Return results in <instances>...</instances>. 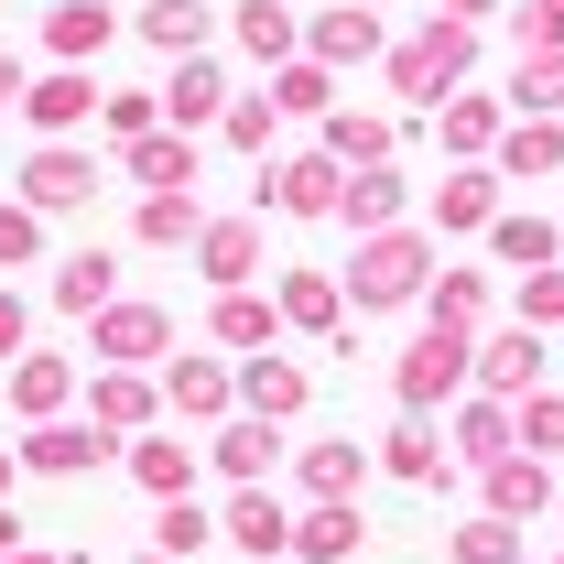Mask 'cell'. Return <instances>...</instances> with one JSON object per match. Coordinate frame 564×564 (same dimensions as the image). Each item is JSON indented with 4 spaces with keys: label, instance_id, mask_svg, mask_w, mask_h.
<instances>
[{
    "label": "cell",
    "instance_id": "cell-1",
    "mask_svg": "<svg viewBox=\"0 0 564 564\" xmlns=\"http://www.w3.org/2000/svg\"><path fill=\"white\" fill-rule=\"evenodd\" d=\"M434 228H380V239H348V315H423L434 293Z\"/></svg>",
    "mask_w": 564,
    "mask_h": 564
},
{
    "label": "cell",
    "instance_id": "cell-2",
    "mask_svg": "<svg viewBox=\"0 0 564 564\" xmlns=\"http://www.w3.org/2000/svg\"><path fill=\"white\" fill-rule=\"evenodd\" d=\"M467 391H478V337L423 315L413 337H402V358H391V402H402V413H434V423H445L456 402H467Z\"/></svg>",
    "mask_w": 564,
    "mask_h": 564
},
{
    "label": "cell",
    "instance_id": "cell-3",
    "mask_svg": "<svg viewBox=\"0 0 564 564\" xmlns=\"http://www.w3.org/2000/svg\"><path fill=\"white\" fill-rule=\"evenodd\" d=\"M87 369H174V304H152V293H120L98 326H87Z\"/></svg>",
    "mask_w": 564,
    "mask_h": 564
},
{
    "label": "cell",
    "instance_id": "cell-4",
    "mask_svg": "<svg viewBox=\"0 0 564 564\" xmlns=\"http://www.w3.org/2000/svg\"><path fill=\"white\" fill-rule=\"evenodd\" d=\"M250 207L261 217H337L348 207V163L337 152H282V163H261V185H250Z\"/></svg>",
    "mask_w": 564,
    "mask_h": 564
},
{
    "label": "cell",
    "instance_id": "cell-5",
    "mask_svg": "<svg viewBox=\"0 0 564 564\" xmlns=\"http://www.w3.org/2000/svg\"><path fill=\"white\" fill-rule=\"evenodd\" d=\"M11 196H22L33 217H87V196H98V152H87V141H33Z\"/></svg>",
    "mask_w": 564,
    "mask_h": 564
},
{
    "label": "cell",
    "instance_id": "cell-6",
    "mask_svg": "<svg viewBox=\"0 0 564 564\" xmlns=\"http://www.w3.org/2000/svg\"><path fill=\"white\" fill-rule=\"evenodd\" d=\"M120 456H131V445H120L109 423H87V413L22 434V467H33V478H98V467H120Z\"/></svg>",
    "mask_w": 564,
    "mask_h": 564
},
{
    "label": "cell",
    "instance_id": "cell-7",
    "mask_svg": "<svg viewBox=\"0 0 564 564\" xmlns=\"http://www.w3.org/2000/svg\"><path fill=\"white\" fill-rule=\"evenodd\" d=\"M499 185H510L499 163H445V174H434V228H445V239H489L499 217H510Z\"/></svg>",
    "mask_w": 564,
    "mask_h": 564
},
{
    "label": "cell",
    "instance_id": "cell-8",
    "mask_svg": "<svg viewBox=\"0 0 564 564\" xmlns=\"http://www.w3.org/2000/svg\"><path fill=\"white\" fill-rule=\"evenodd\" d=\"M163 413L217 434V423H239V358H174L163 369Z\"/></svg>",
    "mask_w": 564,
    "mask_h": 564
},
{
    "label": "cell",
    "instance_id": "cell-9",
    "mask_svg": "<svg viewBox=\"0 0 564 564\" xmlns=\"http://www.w3.org/2000/svg\"><path fill=\"white\" fill-rule=\"evenodd\" d=\"M87 423H109L120 445H141V434H163V380L152 369H87Z\"/></svg>",
    "mask_w": 564,
    "mask_h": 564
},
{
    "label": "cell",
    "instance_id": "cell-10",
    "mask_svg": "<svg viewBox=\"0 0 564 564\" xmlns=\"http://www.w3.org/2000/svg\"><path fill=\"white\" fill-rule=\"evenodd\" d=\"M293 456V434L261 413H239V423H217L207 434V478H228V489H272V467Z\"/></svg>",
    "mask_w": 564,
    "mask_h": 564
},
{
    "label": "cell",
    "instance_id": "cell-11",
    "mask_svg": "<svg viewBox=\"0 0 564 564\" xmlns=\"http://www.w3.org/2000/svg\"><path fill=\"white\" fill-rule=\"evenodd\" d=\"M543 369H554V337H532V326H489L478 337V391L489 402H532Z\"/></svg>",
    "mask_w": 564,
    "mask_h": 564
},
{
    "label": "cell",
    "instance_id": "cell-12",
    "mask_svg": "<svg viewBox=\"0 0 564 564\" xmlns=\"http://www.w3.org/2000/svg\"><path fill=\"white\" fill-rule=\"evenodd\" d=\"M98 109H109V87H98L87 66H44V76H33V98H22L33 141H76L87 120H98Z\"/></svg>",
    "mask_w": 564,
    "mask_h": 564
},
{
    "label": "cell",
    "instance_id": "cell-13",
    "mask_svg": "<svg viewBox=\"0 0 564 564\" xmlns=\"http://www.w3.org/2000/svg\"><path fill=\"white\" fill-rule=\"evenodd\" d=\"M304 55H315L326 76H348V66H380V55H391V33H380V11L337 0V11H304Z\"/></svg>",
    "mask_w": 564,
    "mask_h": 564
},
{
    "label": "cell",
    "instance_id": "cell-14",
    "mask_svg": "<svg viewBox=\"0 0 564 564\" xmlns=\"http://www.w3.org/2000/svg\"><path fill=\"white\" fill-rule=\"evenodd\" d=\"M120 467H131V489L152 499V510H174V499H196V478H207V445H185V434L163 423V434H141Z\"/></svg>",
    "mask_w": 564,
    "mask_h": 564
},
{
    "label": "cell",
    "instance_id": "cell-15",
    "mask_svg": "<svg viewBox=\"0 0 564 564\" xmlns=\"http://www.w3.org/2000/svg\"><path fill=\"white\" fill-rule=\"evenodd\" d=\"M76 391H87V369H76V358H55V348H33L11 380H0V402L22 413V434H33V423H66V413H76Z\"/></svg>",
    "mask_w": 564,
    "mask_h": 564
},
{
    "label": "cell",
    "instance_id": "cell-16",
    "mask_svg": "<svg viewBox=\"0 0 564 564\" xmlns=\"http://www.w3.org/2000/svg\"><path fill=\"white\" fill-rule=\"evenodd\" d=\"M434 141H445V163H499V141H510V98L456 87V98L434 109Z\"/></svg>",
    "mask_w": 564,
    "mask_h": 564
},
{
    "label": "cell",
    "instance_id": "cell-17",
    "mask_svg": "<svg viewBox=\"0 0 564 564\" xmlns=\"http://www.w3.org/2000/svg\"><path fill=\"white\" fill-rule=\"evenodd\" d=\"M445 445H456V467L478 478L499 456H521V402H489V391H467L456 413H445Z\"/></svg>",
    "mask_w": 564,
    "mask_h": 564
},
{
    "label": "cell",
    "instance_id": "cell-18",
    "mask_svg": "<svg viewBox=\"0 0 564 564\" xmlns=\"http://www.w3.org/2000/svg\"><path fill=\"white\" fill-rule=\"evenodd\" d=\"M196 272H207V293H261V207L207 217V239H196Z\"/></svg>",
    "mask_w": 564,
    "mask_h": 564
},
{
    "label": "cell",
    "instance_id": "cell-19",
    "mask_svg": "<svg viewBox=\"0 0 564 564\" xmlns=\"http://www.w3.org/2000/svg\"><path fill=\"white\" fill-rule=\"evenodd\" d=\"M282 337H293V326H282L272 293H217L207 304V348L217 358H282Z\"/></svg>",
    "mask_w": 564,
    "mask_h": 564
},
{
    "label": "cell",
    "instance_id": "cell-20",
    "mask_svg": "<svg viewBox=\"0 0 564 564\" xmlns=\"http://www.w3.org/2000/svg\"><path fill=\"white\" fill-rule=\"evenodd\" d=\"M272 304H282V326H293V337H326V348L348 337V282L315 272V261H293V272L272 282Z\"/></svg>",
    "mask_w": 564,
    "mask_h": 564
},
{
    "label": "cell",
    "instance_id": "cell-21",
    "mask_svg": "<svg viewBox=\"0 0 564 564\" xmlns=\"http://www.w3.org/2000/svg\"><path fill=\"white\" fill-rule=\"evenodd\" d=\"M380 467L402 478V489H456V445H445V423L434 413H402L380 434Z\"/></svg>",
    "mask_w": 564,
    "mask_h": 564
},
{
    "label": "cell",
    "instance_id": "cell-22",
    "mask_svg": "<svg viewBox=\"0 0 564 564\" xmlns=\"http://www.w3.org/2000/svg\"><path fill=\"white\" fill-rule=\"evenodd\" d=\"M489 272H510V282L564 272V217H543V207H510V217L489 228Z\"/></svg>",
    "mask_w": 564,
    "mask_h": 564
},
{
    "label": "cell",
    "instance_id": "cell-23",
    "mask_svg": "<svg viewBox=\"0 0 564 564\" xmlns=\"http://www.w3.org/2000/svg\"><path fill=\"white\" fill-rule=\"evenodd\" d=\"M564 499V478L543 467V456H499V467H478V510L489 521H543Z\"/></svg>",
    "mask_w": 564,
    "mask_h": 564
},
{
    "label": "cell",
    "instance_id": "cell-24",
    "mask_svg": "<svg viewBox=\"0 0 564 564\" xmlns=\"http://www.w3.org/2000/svg\"><path fill=\"white\" fill-rule=\"evenodd\" d=\"M228 44H239L261 76H282L293 55H304V11H293V0H239V11H228Z\"/></svg>",
    "mask_w": 564,
    "mask_h": 564
},
{
    "label": "cell",
    "instance_id": "cell-25",
    "mask_svg": "<svg viewBox=\"0 0 564 564\" xmlns=\"http://www.w3.org/2000/svg\"><path fill=\"white\" fill-rule=\"evenodd\" d=\"M304 402H315V369L304 358H239V413H261V423H304Z\"/></svg>",
    "mask_w": 564,
    "mask_h": 564
},
{
    "label": "cell",
    "instance_id": "cell-26",
    "mask_svg": "<svg viewBox=\"0 0 564 564\" xmlns=\"http://www.w3.org/2000/svg\"><path fill=\"white\" fill-rule=\"evenodd\" d=\"M369 467H380V445H358V434H315V445H293V489H304V499H358Z\"/></svg>",
    "mask_w": 564,
    "mask_h": 564
},
{
    "label": "cell",
    "instance_id": "cell-27",
    "mask_svg": "<svg viewBox=\"0 0 564 564\" xmlns=\"http://www.w3.org/2000/svg\"><path fill=\"white\" fill-rule=\"evenodd\" d=\"M44 304L98 326V315L120 304V250H98V239H87V250H66V261H55V282H44Z\"/></svg>",
    "mask_w": 564,
    "mask_h": 564
},
{
    "label": "cell",
    "instance_id": "cell-28",
    "mask_svg": "<svg viewBox=\"0 0 564 564\" xmlns=\"http://www.w3.org/2000/svg\"><path fill=\"white\" fill-rule=\"evenodd\" d=\"M337 228H348V239L413 228V174H402V163H369V174H348V207H337Z\"/></svg>",
    "mask_w": 564,
    "mask_h": 564
},
{
    "label": "cell",
    "instance_id": "cell-29",
    "mask_svg": "<svg viewBox=\"0 0 564 564\" xmlns=\"http://www.w3.org/2000/svg\"><path fill=\"white\" fill-rule=\"evenodd\" d=\"M217 521H228V543H239L250 564H282L304 510H293V499H272V489H228V510H217Z\"/></svg>",
    "mask_w": 564,
    "mask_h": 564
},
{
    "label": "cell",
    "instance_id": "cell-30",
    "mask_svg": "<svg viewBox=\"0 0 564 564\" xmlns=\"http://www.w3.org/2000/svg\"><path fill=\"white\" fill-rule=\"evenodd\" d=\"M120 33V0H55L44 11V66H98Z\"/></svg>",
    "mask_w": 564,
    "mask_h": 564
},
{
    "label": "cell",
    "instance_id": "cell-31",
    "mask_svg": "<svg viewBox=\"0 0 564 564\" xmlns=\"http://www.w3.org/2000/svg\"><path fill=\"white\" fill-rule=\"evenodd\" d=\"M423 315H434V326H467V337H489V315H499V272H489V261H445V272H434V293H423Z\"/></svg>",
    "mask_w": 564,
    "mask_h": 564
},
{
    "label": "cell",
    "instance_id": "cell-32",
    "mask_svg": "<svg viewBox=\"0 0 564 564\" xmlns=\"http://www.w3.org/2000/svg\"><path fill=\"white\" fill-rule=\"evenodd\" d=\"M228 98H239V87H228V66H217V55H185V66H174V87H163V120L196 141V131H217V120H228Z\"/></svg>",
    "mask_w": 564,
    "mask_h": 564
},
{
    "label": "cell",
    "instance_id": "cell-33",
    "mask_svg": "<svg viewBox=\"0 0 564 564\" xmlns=\"http://www.w3.org/2000/svg\"><path fill=\"white\" fill-rule=\"evenodd\" d=\"M380 76H391V98H402V109H423V120H434V109L456 98V66H445V55L423 44V22L402 33V44H391V55H380Z\"/></svg>",
    "mask_w": 564,
    "mask_h": 564
},
{
    "label": "cell",
    "instance_id": "cell-34",
    "mask_svg": "<svg viewBox=\"0 0 564 564\" xmlns=\"http://www.w3.org/2000/svg\"><path fill=\"white\" fill-rule=\"evenodd\" d=\"M217 22H228V11H207V0H141V11H131V33L152 44V55H174V66H185V55H207Z\"/></svg>",
    "mask_w": 564,
    "mask_h": 564
},
{
    "label": "cell",
    "instance_id": "cell-35",
    "mask_svg": "<svg viewBox=\"0 0 564 564\" xmlns=\"http://www.w3.org/2000/svg\"><path fill=\"white\" fill-rule=\"evenodd\" d=\"M358 543H369L358 499H304V521H293V564H348Z\"/></svg>",
    "mask_w": 564,
    "mask_h": 564
},
{
    "label": "cell",
    "instance_id": "cell-36",
    "mask_svg": "<svg viewBox=\"0 0 564 564\" xmlns=\"http://www.w3.org/2000/svg\"><path fill=\"white\" fill-rule=\"evenodd\" d=\"M315 152H337L348 174H369V163H402V131H391L380 109H337V120L315 131Z\"/></svg>",
    "mask_w": 564,
    "mask_h": 564
},
{
    "label": "cell",
    "instance_id": "cell-37",
    "mask_svg": "<svg viewBox=\"0 0 564 564\" xmlns=\"http://www.w3.org/2000/svg\"><path fill=\"white\" fill-rule=\"evenodd\" d=\"M120 174H131L141 196H185V185H196V141H185V131H152V141L120 152Z\"/></svg>",
    "mask_w": 564,
    "mask_h": 564
},
{
    "label": "cell",
    "instance_id": "cell-38",
    "mask_svg": "<svg viewBox=\"0 0 564 564\" xmlns=\"http://www.w3.org/2000/svg\"><path fill=\"white\" fill-rule=\"evenodd\" d=\"M131 239H141V250H185V261H196V239H207L196 185H185V196H141V207H131Z\"/></svg>",
    "mask_w": 564,
    "mask_h": 564
},
{
    "label": "cell",
    "instance_id": "cell-39",
    "mask_svg": "<svg viewBox=\"0 0 564 564\" xmlns=\"http://www.w3.org/2000/svg\"><path fill=\"white\" fill-rule=\"evenodd\" d=\"M499 174H510V185H564V120H510Z\"/></svg>",
    "mask_w": 564,
    "mask_h": 564
},
{
    "label": "cell",
    "instance_id": "cell-40",
    "mask_svg": "<svg viewBox=\"0 0 564 564\" xmlns=\"http://www.w3.org/2000/svg\"><path fill=\"white\" fill-rule=\"evenodd\" d=\"M261 87H272V109H282V120H315V131L348 109V98H337V76L315 66V55H293V66H282V76H261Z\"/></svg>",
    "mask_w": 564,
    "mask_h": 564
},
{
    "label": "cell",
    "instance_id": "cell-41",
    "mask_svg": "<svg viewBox=\"0 0 564 564\" xmlns=\"http://www.w3.org/2000/svg\"><path fill=\"white\" fill-rule=\"evenodd\" d=\"M510 120H564V55H510Z\"/></svg>",
    "mask_w": 564,
    "mask_h": 564
},
{
    "label": "cell",
    "instance_id": "cell-42",
    "mask_svg": "<svg viewBox=\"0 0 564 564\" xmlns=\"http://www.w3.org/2000/svg\"><path fill=\"white\" fill-rule=\"evenodd\" d=\"M207 543H228V521H217V510H196V499H174V510H152V554L196 564Z\"/></svg>",
    "mask_w": 564,
    "mask_h": 564
},
{
    "label": "cell",
    "instance_id": "cell-43",
    "mask_svg": "<svg viewBox=\"0 0 564 564\" xmlns=\"http://www.w3.org/2000/svg\"><path fill=\"white\" fill-rule=\"evenodd\" d=\"M217 141H228V152H250V163H272V141H282V109H272V87L228 98V120H217Z\"/></svg>",
    "mask_w": 564,
    "mask_h": 564
},
{
    "label": "cell",
    "instance_id": "cell-44",
    "mask_svg": "<svg viewBox=\"0 0 564 564\" xmlns=\"http://www.w3.org/2000/svg\"><path fill=\"white\" fill-rule=\"evenodd\" d=\"M445 564H532V554H521V521H489L478 510V521L445 532Z\"/></svg>",
    "mask_w": 564,
    "mask_h": 564
},
{
    "label": "cell",
    "instance_id": "cell-45",
    "mask_svg": "<svg viewBox=\"0 0 564 564\" xmlns=\"http://www.w3.org/2000/svg\"><path fill=\"white\" fill-rule=\"evenodd\" d=\"M98 131L120 141V152H131V141H152V131H174V120H163V87H109V109H98Z\"/></svg>",
    "mask_w": 564,
    "mask_h": 564
},
{
    "label": "cell",
    "instance_id": "cell-46",
    "mask_svg": "<svg viewBox=\"0 0 564 564\" xmlns=\"http://www.w3.org/2000/svg\"><path fill=\"white\" fill-rule=\"evenodd\" d=\"M44 228H55V217H33L22 196H0V272H33V261H44Z\"/></svg>",
    "mask_w": 564,
    "mask_h": 564
},
{
    "label": "cell",
    "instance_id": "cell-47",
    "mask_svg": "<svg viewBox=\"0 0 564 564\" xmlns=\"http://www.w3.org/2000/svg\"><path fill=\"white\" fill-rule=\"evenodd\" d=\"M510 55H564V0H510Z\"/></svg>",
    "mask_w": 564,
    "mask_h": 564
},
{
    "label": "cell",
    "instance_id": "cell-48",
    "mask_svg": "<svg viewBox=\"0 0 564 564\" xmlns=\"http://www.w3.org/2000/svg\"><path fill=\"white\" fill-rule=\"evenodd\" d=\"M521 304H510V326H532V337H564V272H532V282H510Z\"/></svg>",
    "mask_w": 564,
    "mask_h": 564
},
{
    "label": "cell",
    "instance_id": "cell-49",
    "mask_svg": "<svg viewBox=\"0 0 564 564\" xmlns=\"http://www.w3.org/2000/svg\"><path fill=\"white\" fill-rule=\"evenodd\" d=\"M521 456H543V467L564 456V391H532L521 402Z\"/></svg>",
    "mask_w": 564,
    "mask_h": 564
},
{
    "label": "cell",
    "instance_id": "cell-50",
    "mask_svg": "<svg viewBox=\"0 0 564 564\" xmlns=\"http://www.w3.org/2000/svg\"><path fill=\"white\" fill-rule=\"evenodd\" d=\"M22 358H33V304H22V293L0 282V380H11Z\"/></svg>",
    "mask_w": 564,
    "mask_h": 564
},
{
    "label": "cell",
    "instance_id": "cell-51",
    "mask_svg": "<svg viewBox=\"0 0 564 564\" xmlns=\"http://www.w3.org/2000/svg\"><path fill=\"white\" fill-rule=\"evenodd\" d=\"M22 98H33V66H22V55L0 44V109H22Z\"/></svg>",
    "mask_w": 564,
    "mask_h": 564
},
{
    "label": "cell",
    "instance_id": "cell-52",
    "mask_svg": "<svg viewBox=\"0 0 564 564\" xmlns=\"http://www.w3.org/2000/svg\"><path fill=\"white\" fill-rule=\"evenodd\" d=\"M22 478H33V467H22V445H0V499L22 489Z\"/></svg>",
    "mask_w": 564,
    "mask_h": 564
},
{
    "label": "cell",
    "instance_id": "cell-53",
    "mask_svg": "<svg viewBox=\"0 0 564 564\" xmlns=\"http://www.w3.org/2000/svg\"><path fill=\"white\" fill-rule=\"evenodd\" d=\"M22 554V510H11V499H0V564Z\"/></svg>",
    "mask_w": 564,
    "mask_h": 564
},
{
    "label": "cell",
    "instance_id": "cell-54",
    "mask_svg": "<svg viewBox=\"0 0 564 564\" xmlns=\"http://www.w3.org/2000/svg\"><path fill=\"white\" fill-rule=\"evenodd\" d=\"M445 11H456V22H489V11H510V0H445Z\"/></svg>",
    "mask_w": 564,
    "mask_h": 564
},
{
    "label": "cell",
    "instance_id": "cell-55",
    "mask_svg": "<svg viewBox=\"0 0 564 564\" xmlns=\"http://www.w3.org/2000/svg\"><path fill=\"white\" fill-rule=\"evenodd\" d=\"M11 564H76V554H55V543H22V554H11Z\"/></svg>",
    "mask_w": 564,
    "mask_h": 564
},
{
    "label": "cell",
    "instance_id": "cell-56",
    "mask_svg": "<svg viewBox=\"0 0 564 564\" xmlns=\"http://www.w3.org/2000/svg\"><path fill=\"white\" fill-rule=\"evenodd\" d=\"M358 11H402V0H358Z\"/></svg>",
    "mask_w": 564,
    "mask_h": 564
},
{
    "label": "cell",
    "instance_id": "cell-57",
    "mask_svg": "<svg viewBox=\"0 0 564 564\" xmlns=\"http://www.w3.org/2000/svg\"><path fill=\"white\" fill-rule=\"evenodd\" d=\"M131 564H174V554H131Z\"/></svg>",
    "mask_w": 564,
    "mask_h": 564
},
{
    "label": "cell",
    "instance_id": "cell-58",
    "mask_svg": "<svg viewBox=\"0 0 564 564\" xmlns=\"http://www.w3.org/2000/svg\"><path fill=\"white\" fill-rule=\"evenodd\" d=\"M554 521H564V499H554Z\"/></svg>",
    "mask_w": 564,
    "mask_h": 564
},
{
    "label": "cell",
    "instance_id": "cell-59",
    "mask_svg": "<svg viewBox=\"0 0 564 564\" xmlns=\"http://www.w3.org/2000/svg\"><path fill=\"white\" fill-rule=\"evenodd\" d=\"M554 564H564V554H554Z\"/></svg>",
    "mask_w": 564,
    "mask_h": 564
},
{
    "label": "cell",
    "instance_id": "cell-60",
    "mask_svg": "<svg viewBox=\"0 0 564 564\" xmlns=\"http://www.w3.org/2000/svg\"><path fill=\"white\" fill-rule=\"evenodd\" d=\"M554 217H564V207H554Z\"/></svg>",
    "mask_w": 564,
    "mask_h": 564
}]
</instances>
